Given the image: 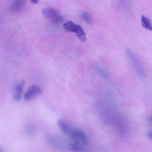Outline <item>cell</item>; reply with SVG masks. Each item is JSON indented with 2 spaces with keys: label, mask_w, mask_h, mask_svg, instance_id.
Listing matches in <instances>:
<instances>
[{
  "label": "cell",
  "mask_w": 152,
  "mask_h": 152,
  "mask_svg": "<svg viewBox=\"0 0 152 152\" xmlns=\"http://www.w3.org/2000/svg\"><path fill=\"white\" fill-rule=\"evenodd\" d=\"M63 27L67 31L75 33L81 42H84L86 41V34L80 25L76 24L72 21H69L63 25Z\"/></svg>",
  "instance_id": "2"
},
{
  "label": "cell",
  "mask_w": 152,
  "mask_h": 152,
  "mask_svg": "<svg viewBox=\"0 0 152 152\" xmlns=\"http://www.w3.org/2000/svg\"><path fill=\"white\" fill-rule=\"evenodd\" d=\"M150 121L152 122V116L150 118Z\"/></svg>",
  "instance_id": "14"
},
{
  "label": "cell",
  "mask_w": 152,
  "mask_h": 152,
  "mask_svg": "<svg viewBox=\"0 0 152 152\" xmlns=\"http://www.w3.org/2000/svg\"><path fill=\"white\" fill-rule=\"evenodd\" d=\"M81 16L82 19L86 23L89 24L92 23V18L88 13L85 11L83 12L81 14Z\"/></svg>",
  "instance_id": "11"
},
{
  "label": "cell",
  "mask_w": 152,
  "mask_h": 152,
  "mask_svg": "<svg viewBox=\"0 0 152 152\" xmlns=\"http://www.w3.org/2000/svg\"><path fill=\"white\" fill-rule=\"evenodd\" d=\"M141 24L143 27L147 30H152V24L148 18L142 15L141 16Z\"/></svg>",
  "instance_id": "9"
},
{
  "label": "cell",
  "mask_w": 152,
  "mask_h": 152,
  "mask_svg": "<svg viewBox=\"0 0 152 152\" xmlns=\"http://www.w3.org/2000/svg\"><path fill=\"white\" fill-rule=\"evenodd\" d=\"M45 141L49 145L56 148L62 149L64 148L62 142L55 137L48 136L45 137Z\"/></svg>",
  "instance_id": "6"
},
{
  "label": "cell",
  "mask_w": 152,
  "mask_h": 152,
  "mask_svg": "<svg viewBox=\"0 0 152 152\" xmlns=\"http://www.w3.org/2000/svg\"><path fill=\"white\" fill-rule=\"evenodd\" d=\"M25 85V82L22 80L15 88L13 98L15 101H18L20 100Z\"/></svg>",
  "instance_id": "7"
},
{
  "label": "cell",
  "mask_w": 152,
  "mask_h": 152,
  "mask_svg": "<svg viewBox=\"0 0 152 152\" xmlns=\"http://www.w3.org/2000/svg\"><path fill=\"white\" fill-rule=\"evenodd\" d=\"M41 89L37 86L33 85L30 86L24 94V98L26 101H29L36 96L42 94Z\"/></svg>",
  "instance_id": "5"
},
{
  "label": "cell",
  "mask_w": 152,
  "mask_h": 152,
  "mask_svg": "<svg viewBox=\"0 0 152 152\" xmlns=\"http://www.w3.org/2000/svg\"><path fill=\"white\" fill-rule=\"evenodd\" d=\"M69 136L71 140L69 147V150L78 151L82 150L86 147L87 143L86 137L81 130H74Z\"/></svg>",
  "instance_id": "1"
},
{
  "label": "cell",
  "mask_w": 152,
  "mask_h": 152,
  "mask_svg": "<svg viewBox=\"0 0 152 152\" xmlns=\"http://www.w3.org/2000/svg\"><path fill=\"white\" fill-rule=\"evenodd\" d=\"M30 1L34 4H37L39 2V0H30Z\"/></svg>",
  "instance_id": "13"
},
{
  "label": "cell",
  "mask_w": 152,
  "mask_h": 152,
  "mask_svg": "<svg viewBox=\"0 0 152 152\" xmlns=\"http://www.w3.org/2000/svg\"><path fill=\"white\" fill-rule=\"evenodd\" d=\"M148 137L152 140V131L149 132L147 134Z\"/></svg>",
  "instance_id": "12"
},
{
  "label": "cell",
  "mask_w": 152,
  "mask_h": 152,
  "mask_svg": "<svg viewBox=\"0 0 152 152\" xmlns=\"http://www.w3.org/2000/svg\"><path fill=\"white\" fill-rule=\"evenodd\" d=\"M126 52L136 72L140 76L142 77H144L145 73L144 69L133 53L129 49H126Z\"/></svg>",
  "instance_id": "4"
},
{
  "label": "cell",
  "mask_w": 152,
  "mask_h": 152,
  "mask_svg": "<svg viewBox=\"0 0 152 152\" xmlns=\"http://www.w3.org/2000/svg\"><path fill=\"white\" fill-rule=\"evenodd\" d=\"M57 124L61 131L66 134L69 136L74 129L64 121L60 119L57 121Z\"/></svg>",
  "instance_id": "8"
},
{
  "label": "cell",
  "mask_w": 152,
  "mask_h": 152,
  "mask_svg": "<svg viewBox=\"0 0 152 152\" xmlns=\"http://www.w3.org/2000/svg\"><path fill=\"white\" fill-rule=\"evenodd\" d=\"M43 15L53 23H59L63 20V18L55 9L50 7L44 8L42 10Z\"/></svg>",
  "instance_id": "3"
},
{
  "label": "cell",
  "mask_w": 152,
  "mask_h": 152,
  "mask_svg": "<svg viewBox=\"0 0 152 152\" xmlns=\"http://www.w3.org/2000/svg\"><path fill=\"white\" fill-rule=\"evenodd\" d=\"M23 5L24 2L23 0H16L12 3L10 8L13 11H18L23 7Z\"/></svg>",
  "instance_id": "10"
}]
</instances>
